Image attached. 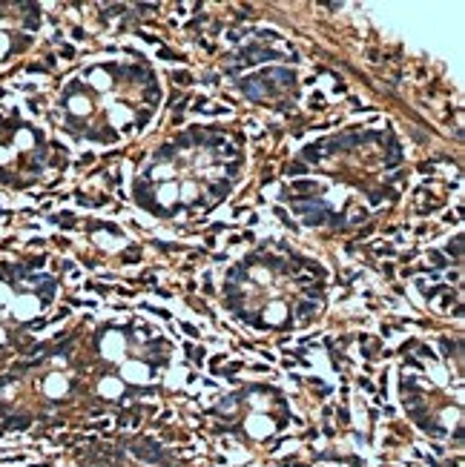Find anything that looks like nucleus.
<instances>
[{"label":"nucleus","instance_id":"nucleus-1","mask_svg":"<svg viewBox=\"0 0 465 467\" xmlns=\"http://www.w3.org/2000/svg\"><path fill=\"white\" fill-rule=\"evenodd\" d=\"M316 149H319V146H304V158H307V161H310V158H319V152H316Z\"/></svg>","mask_w":465,"mask_h":467},{"label":"nucleus","instance_id":"nucleus-2","mask_svg":"<svg viewBox=\"0 0 465 467\" xmlns=\"http://www.w3.org/2000/svg\"><path fill=\"white\" fill-rule=\"evenodd\" d=\"M302 172H304L302 164H293V167H287V175H302Z\"/></svg>","mask_w":465,"mask_h":467}]
</instances>
